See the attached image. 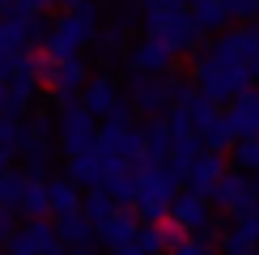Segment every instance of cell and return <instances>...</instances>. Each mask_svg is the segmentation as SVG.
<instances>
[{"label": "cell", "instance_id": "cell-1", "mask_svg": "<svg viewBox=\"0 0 259 255\" xmlns=\"http://www.w3.org/2000/svg\"><path fill=\"white\" fill-rule=\"evenodd\" d=\"M98 30H102V9L94 5V0H85V5L68 9L56 26H47V34H42V56H47V60L77 56L85 42H94Z\"/></svg>", "mask_w": 259, "mask_h": 255}, {"label": "cell", "instance_id": "cell-2", "mask_svg": "<svg viewBox=\"0 0 259 255\" xmlns=\"http://www.w3.org/2000/svg\"><path fill=\"white\" fill-rule=\"evenodd\" d=\"M255 81L259 77H255L251 64H217V60L204 56V51L191 60V85L212 102H225V98H234L242 90H255Z\"/></svg>", "mask_w": 259, "mask_h": 255}, {"label": "cell", "instance_id": "cell-3", "mask_svg": "<svg viewBox=\"0 0 259 255\" xmlns=\"http://www.w3.org/2000/svg\"><path fill=\"white\" fill-rule=\"evenodd\" d=\"M132 175H136V187H132V208H136V217L145 221V226L166 221L170 200H175V191H179L183 183L166 170V162H161V166H145V170H132Z\"/></svg>", "mask_w": 259, "mask_h": 255}, {"label": "cell", "instance_id": "cell-4", "mask_svg": "<svg viewBox=\"0 0 259 255\" xmlns=\"http://www.w3.org/2000/svg\"><path fill=\"white\" fill-rule=\"evenodd\" d=\"M140 26H145V38H157L161 47H170L175 56L204 47V34L196 30V21H191L187 9H145Z\"/></svg>", "mask_w": 259, "mask_h": 255}, {"label": "cell", "instance_id": "cell-5", "mask_svg": "<svg viewBox=\"0 0 259 255\" xmlns=\"http://www.w3.org/2000/svg\"><path fill=\"white\" fill-rule=\"evenodd\" d=\"M85 81H90V68H85L81 51H77V56H64V60H47L38 51V85L47 90V98L56 102V106L77 102Z\"/></svg>", "mask_w": 259, "mask_h": 255}, {"label": "cell", "instance_id": "cell-6", "mask_svg": "<svg viewBox=\"0 0 259 255\" xmlns=\"http://www.w3.org/2000/svg\"><path fill=\"white\" fill-rule=\"evenodd\" d=\"M94 132H98V119L85 111L81 102L60 106V119H56V141L64 157H77L85 149H94Z\"/></svg>", "mask_w": 259, "mask_h": 255}, {"label": "cell", "instance_id": "cell-7", "mask_svg": "<svg viewBox=\"0 0 259 255\" xmlns=\"http://www.w3.org/2000/svg\"><path fill=\"white\" fill-rule=\"evenodd\" d=\"M208 204H217L221 212H230V217H242V212L255 204V179L242 175V170H225L217 183H212V191H208Z\"/></svg>", "mask_w": 259, "mask_h": 255}, {"label": "cell", "instance_id": "cell-8", "mask_svg": "<svg viewBox=\"0 0 259 255\" xmlns=\"http://www.w3.org/2000/svg\"><path fill=\"white\" fill-rule=\"evenodd\" d=\"M127 106L149 119H161L170 111V94H166V77H149V72H132L127 77Z\"/></svg>", "mask_w": 259, "mask_h": 255}, {"label": "cell", "instance_id": "cell-9", "mask_svg": "<svg viewBox=\"0 0 259 255\" xmlns=\"http://www.w3.org/2000/svg\"><path fill=\"white\" fill-rule=\"evenodd\" d=\"M127 68L132 72H149V77H166V72L175 68V51L161 47L157 38L127 42Z\"/></svg>", "mask_w": 259, "mask_h": 255}, {"label": "cell", "instance_id": "cell-10", "mask_svg": "<svg viewBox=\"0 0 259 255\" xmlns=\"http://www.w3.org/2000/svg\"><path fill=\"white\" fill-rule=\"evenodd\" d=\"M221 175H225V153H208V149H200V153H196V157L187 162V175H183V187L208 200V191H212V183H217Z\"/></svg>", "mask_w": 259, "mask_h": 255}, {"label": "cell", "instance_id": "cell-11", "mask_svg": "<svg viewBox=\"0 0 259 255\" xmlns=\"http://www.w3.org/2000/svg\"><path fill=\"white\" fill-rule=\"evenodd\" d=\"M225 119H230V128H234V136H238V141H259V90L234 94Z\"/></svg>", "mask_w": 259, "mask_h": 255}, {"label": "cell", "instance_id": "cell-12", "mask_svg": "<svg viewBox=\"0 0 259 255\" xmlns=\"http://www.w3.org/2000/svg\"><path fill=\"white\" fill-rule=\"evenodd\" d=\"M175 226H183V230H204L212 221V204L204 196H196V191H175V200H170V212H166Z\"/></svg>", "mask_w": 259, "mask_h": 255}, {"label": "cell", "instance_id": "cell-13", "mask_svg": "<svg viewBox=\"0 0 259 255\" xmlns=\"http://www.w3.org/2000/svg\"><path fill=\"white\" fill-rule=\"evenodd\" d=\"M119 98H123V94H119V81L102 72V77H90V81L81 85V98H77V102L94 115V119H106V111H111Z\"/></svg>", "mask_w": 259, "mask_h": 255}, {"label": "cell", "instance_id": "cell-14", "mask_svg": "<svg viewBox=\"0 0 259 255\" xmlns=\"http://www.w3.org/2000/svg\"><path fill=\"white\" fill-rule=\"evenodd\" d=\"M106 157L98 153V149H85V153L77 157H68V179L77 183L81 191H90V187H102V179H106Z\"/></svg>", "mask_w": 259, "mask_h": 255}, {"label": "cell", "instance_id": "cell-15", "mask_svg": "<svg viewBox=\"0 0 259 255\" xmlns=\"http://www.w3.org/2000/svg\"><path fill=\"white\" fill-rule=\"evenodd\" d=\"M136 230H140V221L132 217V212H119V208H115L106 221H98V226H94V238L106 242V247L115 251V247H127V242L136 238Z\"/></svg>", "mask_w": 259, "mask_h": 255}, {"label": "cell", "instance_id": "cell-16", "mask_svg": "<svg viewBox=\"0 0 259 255\" xmlns=\"http://www.w3.org/2000/svg\"><path fill=\"white\" fill-rule=\"evenodd\" d=\"M56 238L64 242V247H72V251L90 247V238H94V226H90V217H85L81 208H72V212H60V217H56Z\"/></svg>", "mask_w": 259, "mask_h": 255}, {"label": "cell", "instance_id": "cell-17", "mask_svg": "<svg viewBox=\"0 0 259 255\" xmlns=\"http://www.w3.org/2000/svg\"><path fill=\"white\" fill-rule=\"evenodd\" d=\"M9 30L17 34L21 51H34V42H42V34H47V21H42V13H30V9H13V13H5Z\"/></svg>", "mask_w": 259, "mask_h": 255}, {"label": "cell", "instance_id": "cell-18", "mask_svg": "<svg viewBox=\"0 0 259 255\" xmlns=\"http://www.w3.org/2000/svg\"><path fill=\"white\" fill-rule=\"evenodd\" d=\"M17 153H21V162H26V179H47L51 175V157H56L51 141H30V136H21Z\"/></svg>", "mask_w": 259, "mask_h": 255}, {"label": "cell", "instance_id": "cell-19", "mask_svg": "<svg viewBox=\"0 0 259 255\" xmlns=\"http://www.w3.org/2000/svg\"><path fill=\"white\" fill-rule=\"evenodd\" d=\"M17 212H21V217H30V221L51 217V208H47V179H26V183H21Z\"/></svg>", "mask_w": 259, "mask_h": 255}, {"label": "cell", "instance_id": "cell-20", "mask_svg": "<svg viewBox=\"0 0 259 255\" xmlns=\"http://www.w3.org/2000/svg\"><path fill=\"white\" fill-rule=\"evenodd\" d=\"M47 208H51V217L81 208V187L72 183L68 175H64V179H47Z\"/></svg>", "mask_w": 259, "mask_h": 255}, {"label": "cell", "instance_id": "cell-21", "mask_svg": "<svg viewBox=\"0 0 259 255\" xmlns=\"http://www.w3.org/2000/svg\"><path fill=\"white\" fill-rule=\"evenodd\" d=\"M140 132H145V157H140V166H161L170 157V136L161 128V119H149Z\"/></svg>", "mask_w": 259, "mask_h": 255}, {"label": "cell", "instance_id": "cell-22", "mask_svg": "<svg viewBox=\"0 0 259 255\" xmlns=\"http://www.w3.org/2000/svg\"><path fill=\"white\" fill-rule=\"evenodd\" d=\"M191 21H196L200 34H217V30H225V5L221 0H191Z\"/></svg>", "mask_w": 259, "mask_h": 255}, {"label": "cell", "instance_id": "cell-23", "mask_svg": "<svg viewBox=\"0 0 259 255\" xmlns=\"http://www.w3.org/2000/svg\"><path fill=\"white\" fill-rule=\"evenodd\" d=\"M132 187H136V175H132L127 166L106 170V179H102V191L115 200V204H132Z\"/></svg>", "mask_w": 259, "mask_h": 255}, {"label": "cell", "instance_id": "cell-24", "mask_svg": "<svg viewBox=\"0 0 259 255\" xmlns=\"http://www.w3.org/2000/svg\"><path fill=\"white\" fill-rule=\"evenodd\" d=\"M234 141H238V136H234V128H230V119H225V115H217L208 128H200V145L208 149V153H225Z\"/></svg>", "mask_w": 259, "mask_h": 255}, {"label": "cell", "instance_id": "cell-25", "mask_svg": "<svg viewBox=\"0 0 259 255\" xmlns=\"http://www.w3.org/2000/svg\"><path fill=\"white\" fill-rule=\"evenodd\" d=\"M81 212L90 217V226H98V221H106L115 212V200L102 187H90V191H81Z\"/></svg>", "mask_w": 259, "mask_h": 255}, {"label": "cell", "instance_id": "cell-26", "mask_svg": "<svg viewBox=\"0 0 259 255\" xmlns=\"http://www.w3.org/2000/svg\"><path fill=\"white\" fill-rule=\"evenodd\" d=\"M94 42H98V51H102L106 60H119L123 51H127V30L123 26H106V30L94 34Z\"/></svg>", "mask_w": 259, "mask_h": 255}, {"label": "cell", "instance_id": "cell-27", "mask_svg": "<svg viewBox=\"0 0 259 255\" xmlns=\"http://www.w3.org/2000/svg\"><path fill=\"white\" fill-rule=\"evenodd\" d=\"M230 157L242 175H259V141H234L230 145Z\"/></svg>", "mask_w": 259, "mask_h": 255}, {"label": "cell", "instance_id": "cell-28", "mask_svg": "<svg viewBox=\"0 0 259 255\" xmlns=\"http://www.w3.org/2000/svg\"><path fill=\"white\" fill-rule=\"evenodd\" d=\"M21 183H26V175L21 170H0V208H13L17 212V196H21Z\"/></svg>", "mask_w": 259, "mask_h": 255}, {"label": "cell", "instance_id": "cell-29", "mask_svg": "<svg viewBox=\"0 0 259 255\" xmlns=\"http://www.w3.org/2000/svg\"><path fill=\"white\" fill-rule=\"evenodd\" d=\"M183 111L191 115V123H196V132H200V128H208V123H212V119L221 115V111H217V102H212V98H204L200 90H196V98H191L187 106H183Z\"/></svg>", "mask_w": 259, "mask_h": 255}, {"label": "cell", "instance_id": "cell-30", "mask_svg": "<svg viewBox=\"0 0 259 255\" xmlns=\"http://www.w3.org/2000/svg\"><path fill=\"white\" fill-rule=\"evenodd\" d=\"M21 136H30V141H51V136H56V115H47V111L30 115V123H21Z\"/></svg>", "mask_w": 259, "mask_h": 255}, {"label": "cell", "instance_id": "cell-31", "mask_svg": "<svg viewBox=\"0 0 259 255\" xmlns=\"http://www.w3.org/2000/svg\"><path fill=\"white\" fill-rule=\"evenodd\" d=\"M255 247H259V242H255V238H251V234H246L242 226H234V230L221 238V251H225V255H251Z\"/></svg>", "mask_w": 259, "mask_h": 255}, {"label": "cell", "instance_id": "cell-32", "mask_svg": "<svg viewBox=\"0 0 259 255\" xmlns=\"http://www.w3.org/2000/svg\"><path fill=\"white\" fill-rule=\"evenodd\" d=\"M132 247L140 255H161V251H166V242H161V230L157 226H140L136 238H132Z\"/></svg>", "mask_w": 259, "mask_h": 255}, {"label": "cell", "instance_id": "cell-33", "mask_svg": "<svg viewBox=\"0 0 259 255\" xmlns=\"http://www.w3.org/2000/svg\"><path fill=\"white\" fill-rule=\"evenodd\" d=\"M157 230H161V242H166V251H175L179 242L187 238V230H183V226H175L170 217H166V221H157Z\"/></svg>", "mask_w": 259, "mask_h": 255}, {"label": "cell", "instance_id": "cell-34", "mask_svg": "<svg viewBox=\"0 0 259 255\" xmlns=\"http://www.w3.org/2000/svg\"><path fill=\"white\" fill-rule=\"evenodd\" d=\"M225 17H255L259 13V0H221Z\"/></svg>", "mask_w": 259, "mask_h": 255}, {"label": "cell", "instance_id": "cell-35", "mask_svg": "<svg viewBox=\"0 0 259 255\" xmlns=\"http://www.w3.org/2000/svg\"><path fill=\"white\" fill-rule=\"evenodd\" d=\"M170 255H212V242L208 238H183Z\"/></svg>", "mask_w": 259, "mask_h": 255}, {"label": "cell", "instance_id": "cell-36", "mask_svg": "<svg viewBox=\"0 0 259 255\" xmlns=\"http://www.w3.org/2000/svg\"><path fill=\"white\" fill-rule=\"evenodd\" d=\"M21 51V42H17V34L9 30V21L0 17V56H17Z\"/></svg>", "mask_w": 259, "mask_h": 255}, {"label": "cell", "instance_id": "cell-37", "mask_svg": "<svg viewBox=\"0 0 259 255\" xmlns=\"http://www.w3.org/2000/svg\"><path fill=\"white\" fill-rule=\"evenodd\" d=\"M136 5H140V13H145V9H183L187 0H136Z\"/></svg>", "mask_w": 259, "mask_h": 255}, {"label": "cell", "instance_id": "cell-38", "mask_svg": "<svg viewBox=\"0 0 259 255\" xmlns=\"http://www.w3.org/2000/svg\"><path fill=\"white\" fill-rule=\"evenodd\" d=\"M13 234V208H0V238Z\"/></svg>", "mask_w": 259, "mask_h": 255}, {"label": "cell", "instance_id": "cell-39", "mask_svg": "<svg viewBox=\"0 0 259 255\" xmlns=\"http://www.w3.org/2000/svg\"><path fill=\"white\" fill-rule=\"evenodd\" d=\"M38 255H64V242H60V238H51V242H47V247H42Z\"/></svg>", "mask_w": 259, "mask_h": 255}, {"label": "cell", "instance_id": "cell-40", "mask_svg": "<svg viewBox=\"0 0 259 255\" xmlns=\"http://www.w3.org/2000/svg\"><path fill=\"white\" fill-rule=\"evenodd\" d=\"M13 9H17V0H0V17H5V13H13Z\"/></svg>", "mask_w": 259, "mask_h": 255}, {"label": "cell", "instance_id": "cell-41", "mask_svg": "<svg viewBox=\"0 0 259 255\" xmlns=\"http://www.w3.org/2000/svg\"><path fill=\"white\" fill-rule=\"evenodd\" d=\"M115 255H140V251L132 247V242H127V247H115Z\"/></svg>", "mask_w": 259, "mask_h": 255}, {"label": "cell", "instance_id": "cell-42", "mask_svg": "<svg viewBox=\"0 0 259 255\" xmlns=\"http://www.w3.org/2000/svg\"><path fill=\"white\" fill-rule=\"evenodd\" d=\"M56 5H64V9H77V5H85V0H56Z\"/></svg>", "mask_w": 259, "mask_h": 255}, {"label": "cell", "instance_id": "cell-43", "mask_svg": "<svg viewBox=\"0 0 259 255\" xmlns=\"http://www.w3.org/2000/svg\"><path fill=\"white\" fill-rule=\"evenodd\" d=\"M72 255H94V251H90V247H81V251H72Z\"/></svg>", "mask_w": 259, "mask_h": 255}, {"label": "cell", "instance_id": "cell-44", "mask_svg": "<svg viewBox=\"0 0 259 255\" xmlns=\"http://www.w3.org/2000/svg\"><path fill=\"white\" fill-rule=\"evenodd\" d=\"M251 255H259V247H255V251H251Z\"/></svg>", "mask_w": 259, "mask_h": 255}, {"label": "cell", "instance_id": "cell-45", "mask_svg": "<svg viewBox=\"0 0 259 255\" xmlns=\"http://www.w3.org/2000/svg\"><path fill=\"white\" fill-rule=\"evenodd\" d=\"M255 21H259V13H255Z\"/></svg>", "mask_w": 259, "mask_h": 255}, {"label": "cell", "instance_id": "cell-46", "mask_svg": "<svg viewBox=\"0 0 259 255\" xmlns=\"http://www.w3.org/2000/svg\"><path fill=\"white\" fill-rule=\"evenodd\" d=\"M255 30H259V26H255Z\"/></svg>", "mask_w": 259, "mask_h": 255}]
</instances>
